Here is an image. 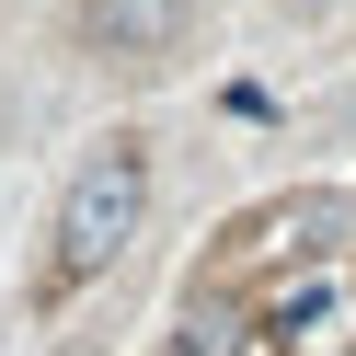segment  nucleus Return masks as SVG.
I'll return each mask as SVG.
<instances>
[{
    "instance_id": "obj_1",
    "label": "nucleus",
    "mask_w": 356,
    "mask_h": 356,
    "mask_svg": "<svg viewBox=\"0 0 356 356\" xmlns=\"http://www.w3.org/2000/svg\"><path fill=\"white\" fill-rule=\"evenodd\" d=\"M138 218H149V149L138 138H104L92 161L70 172V195H58V230H47V287L70 299V287H92L104 264L138 241Z\"/></svg>"
},
{
    "instance_id": "obj_2",
    "label": "nucleus",
    "mask_w": 356,
    "mask_h": 356,
    "mask_svg": "<svg viewBox=\"0 0 356 356\" xmlns=\"http://www.w3.org/2000/svg\"><path fill=\"white\" fill-rule=\"evenodd\" d=\"M184 35H195V0H81V47H92V58H127V70L172 58Z\"/></svg>"
},
{
    "instance_id": "obj_3",
    "label": "nucleus",
    "mask_w": 356,
    "mask_h": 356,
    "mask_svg": "<svg viewBox=\"0 0 356 356\" xmlns=\"http://www.w3.org/2000/svg\"><path fill=\"white\" fill-rule=\"evenodd\" d=\"M172 356H230V322H184V333H172Z\"/></svg>"
}]
</instances>
